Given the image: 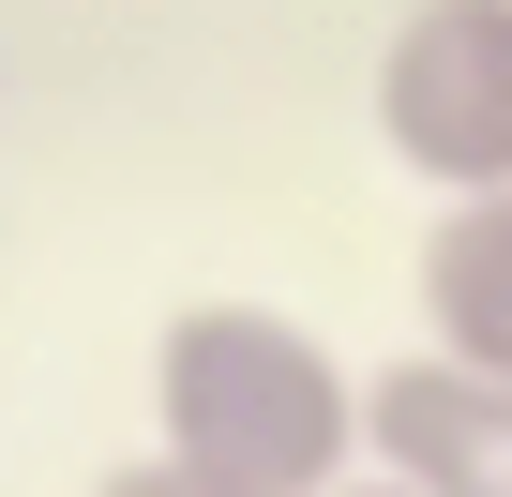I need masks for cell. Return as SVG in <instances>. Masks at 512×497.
I'll use <instances>...</instances> for the list:
<instances>
[{"mask_svg":"<svg viewBox=\"0 0 512 497\" xmlns=\"http://www.w3.org/2000/svg\"><path fill=\"white\" fill-rule=\"evenodd\" d=\"M362 452L407 497H512V377H467L422 347V362L362 377Z\"/></svg>","mask_w":512,"mask_h":497,"instance_id":"cell-3","label":"cell"},{"mask_svg":"<svg viewBox=\"0 0 512 497\" xmlns=\"http://www.w3.org/2000/svg\"><path fill=\"white\" fill-rule=\"evenodd\" d=\"M422 317H437V362L512 377V196H452L422 226Z\"/></svg>","mask_w":512,"mask_h":497,"instance_id":"cell-4","label":"cell"},{"mask_svg":"<svg viewBox=\"0 0 512 497\" xmlns=\"http://www.w3.org/2000/svg\"><path fill=\"white\" fill-rule=\"evenodd\" d=\"M106 497H226V482H196L181 452H136V467H106Z\"/></svg>","mask_w":512,"mask_h":497,"instance_id":"cell-5","label":"cell"},{"mask_svg":"<svg viewBox=\"0 0 512 497\" xmlns=\"http://www.w3.org/2000/svg\"><path fill=\"white\" fill-rule=\"evenodd\" d=\"M377 136L437 196H512V0H407L377 46Z\"/></svg>","mask_w":512,"mask_h":497,"instance_id":"cell-2","label":"cell"},{"mask_svg":"<svg viewBox=\"0 0 512 497\" xmlns=\"http://www.w3.org/2000/svg\"><path fill=\"white\" fill-rule=\"evenodd\" d=\"M332 497H407V482H332Z\"/></svg>","mask_w":512,"mask_h":497,"instance_id":"cell-6","label":"cell"},{"mask_svg":"<svg viewBox=\"0 0 512 497\" xmlns=\"http://www.w3.org/2000/svg\"><path fill=\"white\" fill-rule=\"evenodd\" d=\"M151 422L226 497H332L362 452V377L272 302H196L151 347Z\"/></svg>","mask_w":512,"mask_h":497,"instance_id":"cell-1","label":"cell"}]
</instances>
